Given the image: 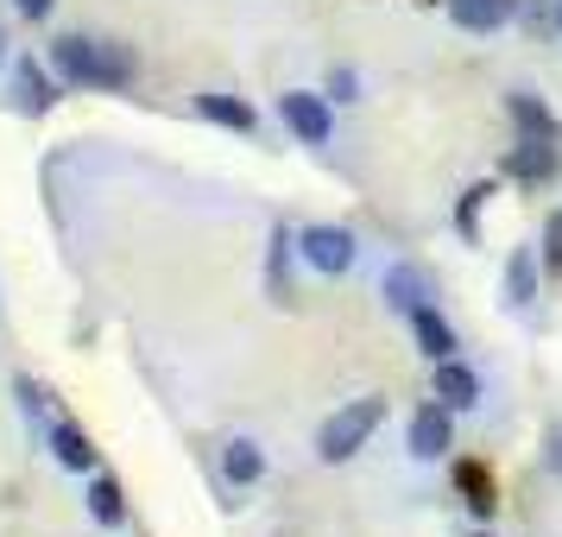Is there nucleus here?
Returning a JSON list of instances; mask_svg holds the SVG:
<instances>
[{
  "instance_id": "nucleus-1",
  "label": "nucleus",
  "mask_w": 562,
  "mask_h": 537,
  "mask_svg": "<svg viewBox=\"0 0 562 537\" xmlns=\"http://www.w3.org/2000/svg\"><path fill=\"white\" fill-rule=\"evenodd\" d=\"M52 70L70 89H102V96H121L133 82V52L127 45H89L77 32L52 38Z\"/></svg>"
},
{
  "instance_id": "nucleus-2",
  "label": "nucleus",
  "mask_w": 562,
  "mask_h": 537,
  "mask_svg": "<svg viewBox=\"0 0 562 537\" xmlns=\"http://www.w3.org/2000/svg\"><path fill=\"white\" fill-rule=\"evenodd\" d=\"M380 417H385V399H355V405H341L329 424L316 430V456L329 461V468L335 461H348V456H360L367 436L380 430Z\"/></svg>"
},
{
  "instance_id": "nucleus-3",
  "label": "nucleus",
  "mask_w": 562,
  "mask_h": 537,
  "mask_svg": "<svg viewBox=\"0 0 562 537\" xmlns=\"http://www.w3.org/2000/svg\"><path fill=\"white\" fill-rule=\"evenodd\" d=\"M297 254H304L310 272H323V279H341V272H355L360 259V240L348 228H335V222H310L297 234Z\"/></svg>"
},
{
  "instance_id": "nucleus-4",
  "label": "nucleus",
  "mask_w": 562,
  "mask_h": 537,
  "mask_svg": "<svg viewBox=\"0 0 562 537\" xmlns=\"http://www.w3.org/2000/svg\"><path fill=\"white\" fill-rule=\"evenodd\" d=\"M279 114H284V127L297 133L304 146H329L335 139L329 96H316V89H291V96H279Z\"/></svg>"
},
{
  "instance_id": "nucleus-5",
  "label": "nucleus",
  "mask_w": 562,
  "mask_h": 537,
  "mask_svg": "<svg viewBox=\"0 0 562 537\" xmlns=\"http://www.w3.org/2000/svg\"><path fill=\"white\" fill-rule=\"evenodd\" d=\"M456 449V411L449 405H424L411 417V456L417 461H442Z\"/></svg>"
},
{
  "instance_id": "nucleus-6",
  "label": "nucleus",
  "mask_w": 562,
  "mask_h": 537,
  "mask_svg": "<svg viewBox=\"0 0 562 537\" xmlns=\"http://www.w3.org/2000/svg\"><path fill=\"white\" fill-rule=\"evenodd\" d=\"M436 298V279L430 272H424V266H405V259H398V266H385V304L392 310H424Z\"/></svg>"
},
{
  "instance_id": "nucleus-7",
  "label": "nucleus",
  "mask_w": 562,
  "mask_h": 537,
  "mask_svg": "<svg viewBox=\"0 0 562 537\" xmlns=\"http://www.w3.org/2000/svg\"><path fill=\"white\" fill-rule=\"evenodd\" d=\"M436 399H442V405L449 411H474L481 405V380H474V367H468V360H436Z\"/></svg>"
},
{
  "instance_id": "nucleus-8",
  "label": "nucleus",
  "mask_w": 562,
  "mask_h": 537,
  "mask_svg": "<svg viewBox=\"0 0 562 537\" xmlns=\"http://www.w3.org/2000/svg\"><path fill=\"white\" fill-rule=\"evenodd\" d=\"M506 171H512V178H525V183H550L562 171L557 139H518V153L506 158Z\"/></svg>"
},
{
  "instance_id": "nucleus-9",
  "label": "nucleus",
  "mask_w": 562,
  "mask_h": 537,
  "mask_svg": "<svg viewBox=\"0 0 562 537\" xmlns=\"http://www.w3.org/2000/svg\"><path fill=\"white\" fill-rule=\"evenodd\" d=\"M57 102V82L45 77V64H20V70H13V108H20V114H45V108Z\"/></svg>"
},
{
  "instance_id": "nucleus-10",
  "label": "nucleus",
  "mask_w": 562,
  "mask_h": 537,
  "mask_svg": "<svg viewBox=\"0 0 562 537\" xmlns=\"http://www.w3.org/2000/svg\"><path fill=\"white\" fill-rule=\"evenodd\" d=\"M411 335H417V348H424L430 360H449V355L461 348V342H456V329L442 323V310H436V304L411 310Z\"/></svg>"
},
{
  "instance_id": "nucleus-11",
  "label": "nucleus",
  "mask_w": 562,
  "mask_h": 537,
  "mask_svg": "<svg viewBox=\"0 0 562 537\" xmlns=\"http://www.w3.org/2000/svg\"><path fill=\"white\" fill-rule=\"evenodd\" d=\"M512 7L518 0H449V20L461 32H499L512 20Z\"/></svg>"
},
{
  "instance_id": "nucleus-12",
  "label": "nucleus",
  "mask_w": 562,
  "mask_h": 537,
  "mask_svg": "<svg viewBox=\"0 0 562 537\" xmlns=\"http://www.w3.org/2000/svg\"><path fill=\"white\" fill-rule=\"evenodd\" d=\"M222 474H228V486H254L266 474V449H259L254 436H234L228 449H222Z\"/></svg>"
},
{
  "instance_id": "nucleus-13",
  "label": "nucleus",
  "mask_w": 562,
  "mask_h": 537,
  "mask_svg": "<svg viewBox=\"0 0 562 537\" xmlns=\"http://www.w3.org/2000/svg\"><path fill=\"white\" fill-rule=\"evenodd\" d=\"M196 114L215 121V127H228V133H247V139L259 133V114L247 102H234V96H196Z\"/></svg>"
},
{
  "instance_id": "nucleus-14",
  "label": "nucleus",
  "mask_w": 562,
  "mask_h": 537,
  "mask_svg": "<svg viewBox=\"0 0 562 537\" xmlns=\"http://www.w3.org/2000/svg\"><path fill=\"white\" fill-rule=\"evenodd\" d=\"M52 456L70 468V474H95V449H89V436L77 424H52Z\"/></svg>"
},
{
  "instance_id": "nucleus-15",
  "label": "nucleus",
  "mask_w": 562,
  "mask_h": 537,
  "mask_svg": "<svg viewBox=\"0 0 562 537\" xmlns=\"http://www.w3.org/2000/svg\"><path fill=\"white\" fill-rule=\"evenodd\" d=\"M89 512H95V525H127V500H121V486L108 481V474H89Z\"/></svg>"
},
{
  "instance_id": "nucleus-16",
  "label": "nucleus",
  "mask_w": 562,
  "mask_h": 537,
  "mask_svg": "<svg viewBox=\"0 0 562 537\" xmlns=\"http://www.w3.org/2000/svg\"><path fill=\"white\" fill-rule=\"evenodd\" d=\"M506 108H512V121H518V133H525V139H557V121H550V108L537 102V96H525V89H518Z\"/></svg>"
},
{
  "instance_id": "nucleus-17",
  "label": "nucleus",
  "mask_w": 562,
  "mask_h": 537,
  "mask_svg": "<svg viewBox=\"0 0 562 537\" xmlns=\"http://www.w3.org/2000/svg\"><path fill=\"white\" fill-rule=\"evenodd\" d=\"M456 481H461V493H468V512H474V518H493V512H499V493H493V481H486V468L461 461Z\"/></svg>"
},
{
  "instance_id": "nucleus-18",
  "label": "nucleus",
  "mask_w": 562,
  "mask_h": 537,
  "mask_svg": "<svg viewBox=\"0 0 562 537\" xmlns=\"http://www.w3.org/2000/svg\"><path fill=\"white\" fill-rule=\"evenodd\" d=\"M537 298V254H512L506 259V304L525 310Z\"/></svg>"
},
{
  "instance_id": "nucleus-19",
  "label": "nucleus",
  "mask_w": 562,
  "mask_h": 537,
  "mask_svg": "<svg viewBox=\"0 0 562 537\" xmlns=\"http://www.w3.org/2000/svg\"><path fill=\"white\" fill-rule=\"evenodd\" d=\"M543 266H550V272H562V209L550 215V228H543Z\"/></svg>"
},
{
  "instance_id": "nucleus-20",
  "label": "nucleus",
  "mask_w": 562,
  "mask_h": 537,
  "mask_svg": "<svg viewBox=\"0 0 562 537\" xmlns=\"http://www.w3.org/2000/svg\"><path fill=\"white\" fill-rule=\"evenodd\" d=\"M355 89H360L355 70H335V77H329V102H355Z\"/></svg>"
},
{
  "instance_id": "nucleus-21",
  "label": "nucleus",
  "mask_w": 562,
  "mask_h": 537,
  "mask_svg": "<svg viewBox=\"0 0 562 537\" xmlns=\"http://www.w3.org/2000/svg\"><path fill=\"white\" fill-rule=\"evenodd\" d=\"M13 7H20V13H26V20H45V13H52L57 0H13Z\"/></svg>"
},
{
  "instance_id": "nucleus-22",
  "label": "nucleus",
  "mask_w": 562,
  "mask_h": 537,
  "mask_svg": "<svg viewBox=\"0 0 562 537\" xmlns=\"http://www.w3.org/2000/svg\"><path fill=\"white\" fill-rule=\"evenodd\" d=\"M7 45H13V38H7V32H0V64H7Z\"/></svg>"
},
{
  "instance_id": "nucleus-23",
  "label": "nucleus",
  "mask_w": 562,
  "mask_h": 537,
  "mask_svg": "<svg viewBox=\"0 0 562 537\" xmlns=\"http://www.w3.org/2000/svg\"><path fill=\"white\" fill-rule=\"evenodd\" d=\"M557 26H562V0H557Z\"/></svg>"
},
{
  "instance_id": "nucleus-24",
  "label": "nucleus",
  "mask_w": 562,
  "mask_h": 537,
  "mask_svg": "<svg viewBox=\"0 0 562 537\" xmlns=\"http://www.w3.org/2000/svg\"><path fill=\"white\" fill-rule=\"evenodd\" d=\"M557 461H562V449H557Z\"/></svg>"
},
{
  "instance_id": "nucleus-25",
  "label": "nucleus",
  "mask_w": 562,
  "mask_h": 537,
  "mask_svg": "<svg viewBox=\"0 0 562 537\" xmlns=\"http://www.w3.org/2000/svg\"><path fill=\"white\" fill-rule=\"evenodd\" d=\"M481 537H486V532H481Z\"/></svg>"
}]
</instances>
